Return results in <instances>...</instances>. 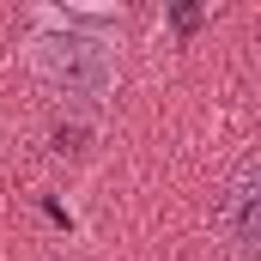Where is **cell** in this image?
I'll return each mask as SVG.
<instances>
[{
	"instance_id": "6da1fadb",
	"label": "cell",
	"mask_w": 261,
	"mask_h": 261,
	"mask_svg": "<svg viewBox=\"0 0 261 261\" xmlns=\"http://www.w3.org/2000/svg\"><path fill=\"white\" fill-rule=\"evenodd\" d=\"M24 61H31V73L49 91L79 97V103H97V97L116 91V43L97 37V31H79V24H43V31H31Z\"/></svg>"
},
{
	"instance_id": "7a4b0ae2",
	"label": "cell",
	"mask_w": 261,
	"mask_h": 261,
	"mask_svg": "<svg viewBox=\"0 0 261 261\" xmlns=\"http://www.w3.org/2000/svg\"><path fill=\"white\" fill-rule=\"evenodd\" d=\"M219 225H225L231 249H243V255L255 249V237H261V164L255 158L237 164V176L225 189V206H219Z\"/></svg>"
}]
</instances>
